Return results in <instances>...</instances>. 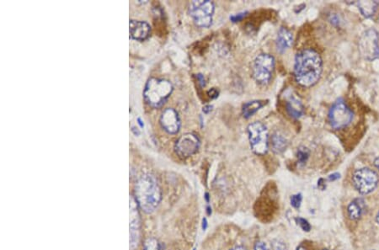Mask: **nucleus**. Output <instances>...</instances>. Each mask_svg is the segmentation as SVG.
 Segmentation results:
<instances>
[{"label": "nucleus", "mask_w": 379, "mask_h": 250, "mask_svg": "<svg viewBox=\"0 0 379 250\" xmlns=\"http://www.w3.org/2000/svg\"><path fill=\"white\" fill-rule=\"evenodd\" d=\"M322 72L323 61L314 50H303L296 56L294 77L298 85L311 87L320 79Z\"/></svg>", "instance_id": "f257e3e1"}, {"label": "nucleus", "mask_w": 379, "mask_h": 250, "mask_svg": "<svg viewBox=\"0 0 379 250\" xmlns=\"http://www.w3.org/2000/svg\"><path fill=\"white\" fill-rule=\"evenodd\" d=\"M135 197L139 209L147 214L154 213L161 201V189L156 179L150 175L139 178L135 185Z\"/></svg>", "instance_id": "f03ea898"}, {"label": "nucleus", "mask_w": 379, "mask_h": 250, "mask_svg": "<svg viewBox=\"0 0 379 250\" xmlns=\"http://www.w3.org/2000/svg\"><path fill=\"white\" fill-rule=\"evenodd\" d=\"M173 91V85L166 79L152 78L145 86L143 97L145 101L153 108L161 107Z\"/></svg>", "instance_id": "7ed1b4c3"}, {"label": "nucleus", "mask_w": 379, "mask_h": 250, "mask_svg": "<svg viewBox=\"0 0 379 250\" xmlns=\"http://www.w3.org/2000/svg\"><path fill=\"white\" fill-rule=\"evenodd\" d=\"M214 3L209 0H196L190 3L189 12L195 24L201 28H208L212 23Z\"/></svg>", "instance_id": "20e7f679"}, {"label": "nucleus", "mask_w": 379, "mask_h": 250, "mask_svg": "<svg viewBox=\"0 0 379 250\" xmlns=\"http://www.w3.org/2000/svg\"><path fill=\"white\" fill-rule=\"evenodd\" d=\"M249 143L252 151L257 155H265L269 149V136L267 126L255 122L248 126Z\"/></svg>", "instance_id": "39448f33"}, {"label": "nucleus", "mask_w": 379, "mask_h": 250, "mask_svg": "<svg viewBox=\"0 0 379 250\" xmlns=\"http://www.w3.org/2000/svg\"><path fill=\"white\" fill-rule=\"evenodd\" d=\"M275 67V59L269 54H260L255 59L253 64V77L258 84L266 85L272 79Z\"/></svg>", "instance_id": "423d86ee"}, {"label": "nucleus", "mask_w": 379, "mask_h": 250, "mask_svg": "<svg viewBox=\"0 0 379 250\" xmlns=\"http://www.w3.org/2000/svg\"><path fill=\"white\" fill-rule=\"evenodd\" d=\"M379 176L369 168H362L354 172L352 184L355 189L362 195H368L374 191L379 185Z\"/></svg>", "instance_id": "0eeeda50"}, {"label": "nucleus", "mask_w": 379, "mask_h": 250, "mask_svg": "<svg viewBox=\"0 0 379 250\" xmlns=\"http://www.w3.org/2000/svg\"><path fill=\"white\" fill-rule=\"evenodd\" d=\"M359 52L362 58L368 61L379 59V32L374 28L363 32L359 40Z\"/></svg>", "instance_id": "6e6552de"}, {"label": "nucleus", "mask_w": 379, "mask_h": 250, "mask_svg": "<svg viewBox=\"0 0 379 250\" xmlns=\"http://www.w3.org/2000/svg\"><path fill=\"white\" fill-rule=\"evenodd\" d=\"M353 119V113L344 100L338 99L330 108L329 120L330 125L336 130L347 126Z\"/></svg>", "instance_id": "1a4fd4ad"}, {"label": "nucleus", "mask_w": 379, "mask_h": 250, "mask_svg": "<svg viewBox=\"0 0 379 250\" xmlns=\"http://www.w3.org/2000/svg\"><path fill=\"white\" fill-rule=\"evenodd\" d=\"M200 139L193 133H185L177 140L174 150L181 158H186L195 155L200 148Z\"/></svg>", "instance_id": "9d476101"}, {"label": "nucleus", "mask_w": 379, "mask_h": 250, "mask_svg": "<svg viewBox=\"0 0 379 250\" xmlns=\"http://www.w3.org/2000/svg\"><path fill=\"white\" fill-rule=\"evenodd\" d=\"M139 207L136 200L131 198L130 201V246L134 250L138 245L140 239L141 220L139 214Z\"/></svg>", "instance_id": "9b49d317"}, {"label": "nucleus", "mask_w": 379, "mask_h": 250, "mask_svg": "<svg viewBox=\"0 0 379 250\" xmlns=\"http://www.w3.org/2000/svg\"><path fill=\"white\" fill-rule=\"evenodd\" d=\"M160 124L166 132L176 134L180 128V120L177 111L172 108L166 109L160 117Z\"/></svg>", "instance_id": "f8f14e48"}, {"label": "nucleus", "mask_w": 379, "mask_h": 250, "mask_svg": "<svg viewBox=\"0 0 379 250\" xmlns=\"http://www.w3.org/2000/svg\"><path fill=\"white\" fill-rule=\"evenodd\" d=\"M129 27L131 37L137 41H144L150 35V26L145 21L132 20Z\"/></svg>", "instance_id": "ddd939ff"}, {"label": "nucleus", "mask_w": 379, "mask_h": 250, "mask_svg": "<svg viewBox=\"0 0 379 250\" xmlns=\"http://www.w3.org/2000/svg\"><path fill=\"white\" fill-rule=\"evenodd\" d=\"M293 42V37L292 33L286 29L281 28L278 32L276 38V49L280 53H283L292 46Z\"/></svg>", "instance_id": "4468645a"}, {"label": "nucleus", "mask_w": 379, "mask_h": 250, "mask_svg": "<svg viewBox=\"0 0 379 250\" xmlns=\"http://www.w3.org/2000/svg\"><path fill=\"white\" fill-rule=\"evenodd\" d=\"M366 209V204L362 198H356L351 201L347 207V213L349 218L351 220L356 221L362 219Z\"/></svg>", "instance_id": "2eb2a0df"}, {"label": "nucleus", "mask_w": 379, "mask_h": 250, "mask_svg": "<svg viewBox=\"0 0 379 250\" xmlns=\"http://www.w3.org/2000/svg\"><path fill=\"white\" fill-rule=\"evenodd\" d=\"M379 2L377 1H359L357 2L359 10L364 17L369 18L375 14L379 7Z\"/></svg>", "instance_id": "dca6fc26"}, {"label": "nucleus", "mask_w": 379, "mask_h": 250, "mask_svg": "<svg viewBox=\"0 0 379 250\" xmlns=\"http://www.w3.org/2000/svg\"><path fill=\"white\" fill-rule=\"evenodd\" d=\"M287 112L293 118H299L304 114V105L297 98H292L287 101Z\"/></svg>", "instance_id": "f3484780"}, {"label": "nucleus", "mask_w": 379, "mask_h": 250, "mask_svg": "<svg viewBox=\"0 0 379 250\" xmlns=\"http://www.w3.org/2000/svg\"><path fill=\"white\" fill-rule=\"evenodd\" d=\"M272 143V149L276 154H281L285 151L287 147V141L282 135L279 133H275L271 139Z\"/></svg>", "instance_id": "a211bd4d"}, {"label": "nucleus", "mask_w": 379, "mask_h": 250, "mask_svg": "<svg viewBox=\"0 0 379 250\" xmlns=\"http://www.w3.org/2000/svg\"><path fill=\"white\" fill-rule=\"evenodd\" d=\"M264 105V102L261 100H254L248 102L243 106V116L245 118L252 117L256 111H259Z\"/></svg>", "instance_id": "6ab92c4d"}, {"label": "nucleus", "mask_w": 379, "mask_h": 250, "mask_svg": "<svg viewBox=\"0 0 379 250\" xmlns=\"http://www.w3.org/2000/svg\"><path fill=\"white\" fill-rule=\"evenodd\" d=\"M309 157H310V151H309V149H308L307 148L302 147V148L298 149V157L300 163H306Z\"/></svg>", "instance_id": "aec40b11"}, {"label": "nucleus", "mask_w": 379, "mask_h": 250, "mask_svg": "<svg viewBox=\"0 0 379 250\" xmlns=\"http://www.w3.org/2000/svg\"><path fill=\"white\" fill-rule=\"evenodd\" d=\"M143 250H159V242L155 239H148L145 241Z\"/></svg>", "instance_id": "412c9836"}, {"label": "nucleus", "mask_w": 379, "mask_h": 250, "mask_svg": "<svg viewBox=\"0 0 379 250\" xmlns=\"http://www.w3.org/2000/svg\"><path fill=\"white\" fill-rule=\"evenodd\" d=\"M295 220L297 224H298L299 227H301L304 232H310V230H311V225H310V222L306 219H302V218H297Z\"/></svg>", "instance_id": "4be33fe9"}, {"label": "nucleus", "mask_w": 379, "mask_h": 250, "mask_svg": "<svg viewBox=\"0 0 379 250\" xmlns=\"http://www.w3.org/2000/svg\"><path fill=\"white\" fill-rule=\"evenodd\" d=\"M302 201H303V196H302L301 194H297V195H292V197H291V200H290V201H291V205H292V207H294V208H296V209H298V208L300 207L302 204Z\"/></svg>", "instance_id": "5701e85b"}, {"label": "nucleus", "mask_w": 379, "mask_h": 250, "mask_svg": "<svg viewBox=\"0 0 379 250\" xmlns=\"http://www.w3.org/2000/svg\"><path fill=\"white\" fill-rule=\"evenodd\" d=\"M273 250H287V245L284 242L280 240H275L273 241Z\"/></svg>", "instance_id": "b1692460"}, {"label": "nucleus", "mask_w": 379, "mask_h": 250, "mask_svg": "<svg viewBox=\"0 0 379 250\" xmlns=\"http://www.w3.org/2000/svg\"><path fill=\"white\" fill-rule=\"evenodd\" d=\"M254 250H269L267 245L263 242L259 241L256 243L254 247Z\"/></svg>", "instance_id": "393cba45"}, {"label": "nucleus", "mask_w": 379, "mask_h": 250, "mask_svg": "<svg viewBox=\"0 0 379 250\" xmlns=\"http://www.w3.org/2000/svg\"><path fill=\"white\" fill-rule=\"evenodd\" d=\"M330 21H331V23L336 25H336H339V24H340V19H339L338 16L336 15L331 16V18H330Z\"/></svg>", "instance_id": "a878e982"}, {"label": "nucleus", "mask_w": 379, "mask_h": 250, "mask_svg": "<svg viewBox=\"0 0 379 250\" xmlns=\"http://www.w3.org/2000/svg\"><path fill=\"white\" fill-rule=\"evenodd\" d=\"M338 179H340V174H338V173H336V174H333V175L329 176V181H336Z\"/></svg>", "instance_id": "bb28decb"}, {"label": "nucleus", "mask_w": 379, "mask_h": 250, "mask_svg": "<svg viewBox=\"0 0 379 250\" xmlns=\"http://www.w3.org/2000/svg\"><path fill=\"white\" fill-rule=\"evenodd\" d=\"M230 250H247L245 247H243L242 245H236L234 248H232Z\"/></svg>", "instance_id": "cd10ccee"}, {"label": "nucleus", "mask_w": 379, "mask_h": 250, "mask_svg": "<svg viewBox=\"0 0 379 250\" xmlns=\"http://www.w3.org/2000/svg\"><path fill=\"white\" fill-rule=\"evenodd\" d=\"M207 219H203V230L207 229Z\"/></svg>", "instance_id": "c85d7f7f"}, {"label": "nucleus", "mask_w": 379, "mask_h": 250, "mask_svg": "<svg viewBox=\"0 0 379 250\" xmlns=\"http://www.w3.org/2000/svg\"><path fill=\"white\" fill-rule=\"evenodd\" d=\"M374 165L376 167L377 169L379 170V157H377L375 161H374Z\"/></svg>", "instance_id": "c756f323"}, {"label": "nucleus", "mask_w": 379, "mask_h": 250, "mask_svg": "<svg viewBox=\"0 0 379 250\" xmlns=\"http://www.w3.org/2000/svg\"><path fill=\"white\" fill-rule=\"evenodd\" d=\"M297 250H307L304 247V246H299V247L297 249Z\"/></svg>", "instance_id": "7c9ffc66"}, {"label": "nucleus", "mask_w": 379, "mask_h": 250, "mask_svg": "<svg viewBox=\"0 0 379 250\" xmlns=\"http://www.w3.org/2000/svg\"><path fill=\"white\" fill-rule=\"evenodd\" d=\"M207 214H208V215H211V207H207Z\"/></svg>", "instance_id": "2f4dec72"}, {"label": "nucleus", "mask_w": 379, "mask_h": 250, "mask_svg": "<svg viewBox=\"0 0 379 250\" xmlns=\"http://www.w3.org/2000/svg\"><path fill=\"white\" fill-rule=\"evenodd\" d=\"M376 221H377V222H378V223L379 224V213H378V214H377Z\"/></svg>", "instance_id": "473e14b6"}, {"label": "nucleus", "mask_w": 379, "mask_h": 250, "mask_svg": "<svg viewBox=\"0 0 379 250\" xmlns=\"http://www.w3.org/2000/svg\"></svg>", "instance_id": "72a5a7b5"}, {"label": "nucleus", "mask_w": 379, "mask_h": 250, "mask_svg": "<svg viewBox=\"0 0 379 250\" xmlns=\"http://www.w3.org/2000/svg\"></svg>", "instance_id": "f704fd0d"}]
</instances>
